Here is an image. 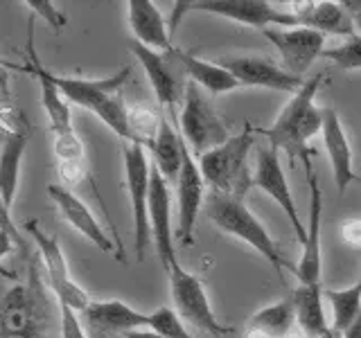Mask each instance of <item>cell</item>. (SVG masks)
<instances>
[{
	"label": "cell",
	"instance_id": "5bb4252c",
	"mask_svg": "<svg viewBox=\"0 0 361 338\" xmlns=\"http://www.w3.org/2000/svg\"><path fill=\"white\" fill-rule=\"evenodd\" d=\"M262 34L280 52L282 68L300 79L302 73L327 50L325 34L310 27H289V30L276 27V30H264Z\"/></svg>",
	"mask_w": 361,
	"mask_h": 338
},
{
	"label": "cell",
	"instance_id": "3957f363",
	"mask_svg": "<svg viewBox=\"0 0 361 338\" xmlns=\"http://www.w3.org/2000/svg\"><path fill=\"white\" fill-rule=\"evenodd\" d=\"M255 146V133L244 127L242 133L231 135V140L214 146L212 151L197 158L206 185L214 194L244 199L253 185L251 151Z\"/></svg>",
	"mask_w": 361,
	"mask_h": 338
},
{
	"label": "cell",
	"instance_id": "7402d4cb",
	"mask_svg": "<svg viewBox=\"0 0 361 338\" xmlns=\"http://www.w3.org/2000/svg\"><path fill=\"white\" fill-rule=\"evenodd\" d=\"M127 18H129V30L133 34V41H138L158 52L174 50L167 23L152 0H129Z\"/></svg>",
	"mask_w": 361,
	"mask_h": 338
},
{
	"label": "cell",
	"instance_id": "ffe728a7",
	"mask_svg": "<svg viewBox=\"0 0 361 338\" xmlns=\"http://www.w3.org/2000/svg\"><path fill=\"white\" fill-rule=\"evenodd\" d=\"M291 11L296 14L300 27H310L321 34H334V37H355L357 23L350 14L345 3L334 0H314V3H291Z\"/></svg>",
	"mask_w": 361,
	"mask_h": 338
},
{
	"label": "cell",
	"instance_id": "2e32d148",
	"mask_svg": "<svg viewBox=\"0 0 361 338\" xmlns=\"http://www.w3.org/2000/svg\"><path fill=\"white\" fill-rule=\"evenodd\" d=\"M82 323L86 332L95 338L127 336L129 332L145 330L149 325V313H140L122 300H90L82 311Z\"/></svg>",
	"mask_w": 361,
	"mask_h": 338
},
{
	"label": "cell",
	"instance_id": "d590c367",
	"mask_svg": "<svg viewBox=\"0 0 361 338\" xmlns=\"http://www.w3.org/2000/svg\"><path fill=\"white\" fill-rule=\"evenodd\" d=\"M124 338H165L161 334H156L154 330H149V327H145V330H135V332H129Z\"/></svg>",
	"mask_w": 361,
	"mask_h": 338
},
{
	"label": "cell",
	"instance_id": "d6a6232c",
	"mask_svg": "<svg viewBox=\"0 0 361 338\" xmlns=\"http://www.w3.org/2000/svg\"><path fill=\"white\" fill-rule=\"evenodd\" d=\"M61 307V338H88V332L77 315V311L68 304H59Z\"/></svg>",
	"mask_w": 361,
	"mask_h": 338
},
{
	"label": "cell",
	"instance_id": "4316f807",
	"mask_svg": "<svg viewBox=\"0 0 361 338\" xmlns=\"http://www.w3.org/2000/svg\"><path fill=\"white\" fill-rule=\"evenodd\" d=\"M325 300L332 309L330 332L343 336L361 309V277L345 289H325Z\"/></svg>",
	"mask_w": 361,
	"mask_h": 338
},
{
	"label": "cell",
	"instance_id": "83f0119b",
	"mask_svg": "<svg viewBox=\"0 0 361 338\" xmlns=\"http://www.w3.org/2000/svg\"><path fill=\"white\" fill-rule=\"evenodd\" d=\"M54 156L59 176L68 185H77L84 178V142L75 131L54 135Z\"/></svg>",
	"mask_w": 361,
	"mask_h": 338
},
{
	"label": "cell",
	"instance_id": "7c38bea8",
	"mask_svg": "<svg viewBox=\"0 0 361 338\" xmlns=\"http://www.w3.org/2000/svg\"><path fill=\"white\" fill-rule=\"evenodd\" d=\"M219 63L237 77V82L242 86L251 88H267L276 90V93H291L296 95L305 86V79L287 73L280 63L267 56H255V54H231L221 56Z\"/></svg>",
	"mask_w": 361,
	"mask_h": 338
},
{
	"label": "cell",
	"instance_id": "30bf717a",
	"mask_svg": "<svg viewBox=\"0 0 361 338\" xmlns=\"http://www.w3.org/2000/svg\"><path fill=\"white\" fill-rule=\"evenodd\" d=\"M253 185L257 189H262L267 196L274 199L282 212L287 214V219L291 223L293 232H296L298 242L302 244L307 239V225L302 223L300 212L296 206V199L291 194V185L287 180L285 169H282L280 151L276 146H259L257 158H255V172H253Z\"/></svg>",
	"mask_w": 361,
	"mask_h": 338
},
{
	"label": "cell",
	"instance_id": "836d02e7",
	"mask_svg": "<svg viewBox=\"0 0 361 338\" xmlns=\"http://www.w3.org/2000/svg\"><path fill=\"white\" fill-rule=\"evenodd\" d=\"M341 237L343 242L355 246V248H361V219H348L341 223Z\"/></svg>",
	"mask_w": 361,
	"mask_h": 338
},
{
	"label": "cell",
	"instance_id": "e0dca14e",
	"mask_svg": "<svg viewBox=\"0 0 361 338\" xmlns=\"http://www.w3.org/2000/svg\"><path fill=\"white\" fill-rule=\"evenodd\" d=\"M129 75H131V68H122L118 75L106 77V79H79V77L54 75V84L59 86V90L68 101L93 111L99 118L111 101L120 95V90L124 82L129 79Z\"/></svg>",
	"mask_w": 361,
	"mask_h": 338
},
{
	"label": "cell",
	"instance_id": "1f68e13d",
	"mask_svg": "<svg viewBox=\"0 0 361 338\" xmlns=\"http://www.w3.org/2000/svg\"><path fill=\"white\" fill-rule=\"evenodd\" d=\"M25 5L32 9V14L41 16L54 32H61V27H66V23H68L66 14L61 9H56L50 0H25Z\"/></svg>",
	"mask_w": 361,
	"mask_h": 338
},
{
	"label": "cell",
	"instance_id": "6da1fadb",
	"mask_svg": "<svg viewBox=\"0 0 361 338\" xmlns=\"http://www.w3.org/2000/svg\"><path fill=\"white\" fill-rule=\"evenodd\" d=\"M310 183V214H307V239L302 242V255L296 264L298 287L293 291L296 302L298 330L307 338H323L330 330L325 323L323 298L325 289L321 282L323 253H321V221H323V194L314 167L307 169Z\"/></svg>",
	"mask_w": 361,
	"mask_h": 338
},
{
	"label": "cell",
	"instance_id": "ba28073f",
	"mask_svg": "<svg viewBox=\"0 0 361 338\" xmlns=\"http://www.w3.org/2000/svg\"><path fill=\"white\" fill-rule=\"evenodd\" d=\"M169 273V293H172L174 311L180 315V320L190 323L197 330H203L208 334H233V327L219 323L217 313L212 311L206 284L195 273H190L178 262L167 270Z\"/></svg>",
	"mask_w": 361,
	"mask_h": 338
},
{
	"label": "cell",
	"instance_id": "f546056e",
	"mask_svg": "<svg viewBox=\"0 0 361 338\" xmlns=\"http://www.w3.org/2000/svg\"><path fill=\"white\" fill-rule=\"evenodd\" d=\"M323 59L332 61L341 70H361V34L343 39L334 48H327L323 52Z\"/></svg>",
	"mask_w": 361,
	"mask_h": 338
},
{
	"label": "cell",
	"instance_id": "44dd1931",
	"mask_svg": "<svg viewBox=\"0 0 361 338\" xmlns=\"http://www.w3.org/2000/svg\"><path fill=\"white\" fill-rule=\"evenodd\" d=\"M323 144L327 158H330V167H332V178L338 194H343L350 183H355V167H353V146L345 135V129L341 120H338V113L334 108H323Z\"/></svg>",
	"mask_w": 361,
	"mask_h": 338
},
{
	"label": "cell",
	"instance_id": "4fadbf2b",
	"mask_svg": "<svg viewBox=\"0 0 361 338\" xmlns=\"http://www.w3.org/2000/svg\"><path fill=\"white\" fill-rule=\"evenodd\" d=\"M203 194H206V180H203L201 167L192 151L183 149V165L176 178V206H178V228L176 237L183 246L195 244V228L197 217L203 206Z\"/></svg>",
	"mask_w": 361,
	"mask_h": 338
},
{
	"label": "cell",
	"instance_id": "e575fe53",
	"mask_svg": "<svg viewBox=\"0 0 361 338\" xmlns=\"http://www.w3.org/2000/svg\"><path fill=\"white\" fill-rule=\"evenodd\" d=\"M343 338H361V309L357 313V318L353 320V325L348 327V332L343 334Z\"/></svg>",
	"mask_w": 361,
	"mask_h": 338
},
{
	"label": "cell",
	"instance_id": "74e56055",
	"mask_svg": "<svg viewBox=\"0 0 361 338\" xmlns=\"http://www.w3.org/2000/svg\"><path fill=\"white\" fill-rule=\"evenodd\" d=\"M355 183H359V185H361V176H357V178H355Z\"/></svg>",
	"mask_w": 361,
	"mask_h": 338
},
{
	"label": "cell",
	"instance_id": "603a6c76",
	"mask_svg": "<svg viewBox=\"0 0 361 338\" xmlns=\"http://www.w3.org/2000/svg\"><path fill=\"white\" fill-rule=\"evenodd\" d=\"M296 325H298V315H296L293 296L282 298L274 304H267V307L251 315L244 338H291Z\"/></svg>",
	"mask_w": 361,
	"mask_h": 338
},
{
	"label": "cell",
	"instance_id": "52a82bcc",
	"mask_svg": "<svg viewBox=\"0 0 361 338\" xmlns=\"http://www.w3.org/2000/svg\"><path fill=\"white\" fill-rule=\"evenodd\" d=\"M174 14H183L188 9L203 11V14H214L242 23L248 27L257 30H289L300 27V23L291 9H278L276 5L264 3V0H201V3H176Z\"/></svg>",
	"mask_w": 361,
	"mask_h": 338
},
{
	"label": "cell",
	"instance_id": "cb8c5ba5",
	"mask_svg": "<svg viewBox=\"0 0 361 338\" xmlns=\"http://www.w3.org/2000/svg\"><path fill=\"white\" fill-rule=\"evenodd\" d=\"M30 142V133L23 129L5 127L3 138V154H0V194H3V212L9 214L11 203L18 192V176H20V163L25 156Z\"/></svg>",
	"mask_w": 361,
	"mask_h": 338
},
{
	"label": "cell",
	"instance_id": "8fae6325",
	"mask_svg": "<svg viewBox=\"0 0 361 338\" xmlns=\"http://www.w3.org/2000/svg\"><path fill=\"white\" fill-rule=\"evenodd\" d=\"M129 48H131V54L138 59V63L145 68L156 99L169 108L178 104L180 97H185V90H188V86H183L185 82H180V79L188 75L178 61L176 48L172 52H158L138 41H131Z\"/></svg>",
	"mask_w": 361,
	"mask_h": 338
},
{
	"label": "cell",
	"instance_id": "7a4b0ae2",
	"mask_svg": "<svg viewBox=\"0 0 361 338\" xmlns=\"http://www.w3.org/2000/svg\"><path fill=\"white\" fill-rule=\"evenodd\" d=\"M323 75H316L305 82V86L293 95L285 108L280 111L276 122L264 131L269 144L278 151L289 154L291 161H300L305 167H312V149L307 142L316 133L323 131V108L314 104L316 93H319Z\"/></svg>",
	"mask_w": 361,
	"mask_h": 338
},
{
	"label": "cell",
	"instance_id": "8992f818",
	"mask_svg": "<svg viewBox=\"0 0 361 338\" xmlns=\"http://www.w3.org/2000/svg\"><path fill=\"white\" fill-rule=\"evenodd\" d=\"M124 158V183L131 199V217H133V239L135 257L142 262L145 248L152 242L149 225V194H152V165L147 158V149L140 144H127L122 149Z\"/></svg>",
	"mask_w": 361,
	"mask_h": 338
},
{
	"label": "cell",
	"instance_id": "f1b7e54d",
	"mask_svg": "<svg viewBox=\"0 0 361 338\" xmlns=\"http://www.w3.org/2000/svg\"><path fill=\"white\" fill-rule=\"evenodd\" d=\"M127 118H129L131 144H140L147 151H152V146L158 138V131H161L163 118H158L156 113L140 104H127Z\"/></svg>",
	"mask_w": 361,
	"mask_h": 338
},
{
	"label": "cell",
	"instance_id": "ac0fdd59",
	"mask_svg": "<svg viewBox=\"0 0 361 338\" xmlns=\"http://www.w3.org/2000/svg\"><path fill=\"white\" fill-rule=\"evenodd\" d=\"M149 225L152 242L165 270L176 264L174 232H172V199L165 176L152 165V194H149Z\"/></svg>",
	"mask_w": 361,
	"mask_h": 338
},
{
	"label": "cell",
	"instance_id": "277c9868",
	"mask_svg": "<svg viewBox=\"0 0 361 338\" xmlns=\"http://www.w3.org/2000/svg\"><path fill=\"white\" fill-rule=\"evenodd\" d=\"M206 214L219 230L235 237V239L244 242L246 246H251L253 251H257L259 255H262L267 262L274 266L278 277H282L285 268L296 273V266L285 262V257H282L278 251L276 239L262 225V221H259L255 214L246 208L244 199L224 196V194H214L212 192L206 201Z\"/></svg>",
	"mask_w": 361,
	"mask_h": 338
},
{
	"label": "cell",
	"instance_id": "5b68a950",
	"mask_svg": "<svg viewBox=\"0 0 361 338\" xmlns=\"http://www.w3.org/2000/svg\"><path fill=\"white\" fill-rule=\"evenodd\" d=\"M178 124H180V133H183L188 149L195 158L212 151L214 146L224 144L226 140H231L228 127H226L224 120L219 118V113L212 108V104L206 97H203L201 88L192 82H188Z\"/></svg>",
	"mask_w": 361,
	"mask_h": 338
},
{
	"label": "cell",
	"instance_id": "9c48e42d",
	"mask_svg": "<svg viewBox=\"0 0 361 338\" xmlns=\"http://www.w3.org/2000/svg\"><path fill=\"white\" fill-rule=\"evenodd\" d=\"M25 230L30 232V237L34 239V244H37L39 253L43 257L45 270H48L50 284H52V289L56 293V300H59V304H68V307H73L75 311L82 313L90 304V298H88V293L71 277L66 255L61 251L56 234L45 232L41 228V223L34 221V219L25 221Z\"/></svg>",
	"mask_w": 361,
	"mask_h": 338
},
{
	"label": "cell",
	"instance_id": "484cf974",
	"mask_svg": "<svg viewBox=\"0 0 361 338\" xmlns=\"http://www.w3.org/2000/svg\"><path fill=\"white\" fill-rule=\"evenodd\" d=\"M183 149H185L183 135L176 133L169 127V122L163 120L161 131H158V138L149 154L154 156V167L165 176L167 183H176L180 165H183Z\"/></svg>",
	"mask_w": 361,
	"mask_h": 338
},
{
	"label": "cell",
	"instance_id": "9a60e30c",
	"mask_svg": "<svg viewBox=\"0 0 361 338\" xmlns=\"http://www.w3.org/2000/svg\"><path fill=\"white\" fill-rule=\"evenodd\" d=\"M27 63L20 65L18 70L32 75L39 82L41 88V104L45 115H48L50 122V131L54 135H61L73 131V115H71V101L63 97V93L59 90V86L54 84V73L48 70L37 56V50H34V27L30 23L27 30Z\"/></svg>",
	"mask_w": 361,
	"mask_h": 338
},
{
	"label": "cell",
	"instance_id": "8d00e7d4",
	"mask_svg": "<svg viewBox=\"0 0 361 338\" xmlns=\"http://www.w3.org/2000/svg\"><path fill=\"white\" fill-rule=\"evenodd\" d=\"M345 7L350 9V14H353V18H355L357 25H361V3H355V0H348Z\"/></svg>",
	"mask_w": 361,
	"mask_h": 338
},
{
	"label": "cell",
	"instance_id": "d6986e66",
	"mask_svg": "<svg viewBox=\"0 0 361 338\" xmlns=\"http://www.w3.org/2000/svg\"><path fill=\"white\" fill-rule=\"evenodd\" d=\"M48 196L54 201L56 210L61 212V217L68 221L71 228H75L79 234H84L86 239L93 246H97L102 253H109V255L116 253V244H113L109 232L102 228L99 221L95 219V214L90 212V208L75 194V192H71L68 187L50 183L48 185Z\"/></svg>",
	"mask_w": 361,
	"mask_h": 338
},
{
	"label": "cell",
	"instance_id": "4dcf8cb0",
	"mask_svg": "<svg viewBox=\"0 0 361 338\" xmlns=\"http://www.w3.org/2000/svg\"><path fill=\"white\" fill-rule=\"evenodd\" d=\"M149 330H154L156 334H161L165 338H195L188 330L180 315L169 309V307H158L149 313Z\"/></svg>",
	"mask_w": 361,
	"mask_h": 338
},
{
	"label": "cell",
	"instance_id": "d4e9b609",
	"mask_svg": "<svg viewBox=\"0 0 361 338\" xmlns=\"http://www.w3.org/2000/svg\"><path fill=\"white\" fill-rule=\"evenodd\" d=\"M176 54H178V61L183 65L190 82L197 84L203 90H208L212 95L233 93V90L242 86L237 82V77L228 70V68H224L219 61H206L197 54H192L188 50H178V48H176Z\"/></svg>",
	"mask_w": 361,
	"mask_h": 338
}]
</instances>
